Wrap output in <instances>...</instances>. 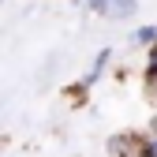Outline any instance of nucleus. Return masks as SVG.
Listing matches in <instances>:
<instances>
[{"instance_id":"nucleus-1","label":"nucleus","mask_w":157,"mask_h":157,"mask_svg":"<svg viewBox=\"0 0 157 157\" xmlns=\"http://www.w3.org/2000/svg\"><path fill=\"white\" fill-rule=\"evenodd\" d=\"M82 4H90L94 11H101V15H131L135 11V0H82Z\"/></svg>"},{"instance_id":"nucleus-2","label":"nucleus","mask_w":157,"mask_h":157,"mask_svg":"<svg viewBox=\"0 0 157 157\" xmlns=\"http://www.w3.org/2000/svg\"><path fill=\"white\" fill-rule=\"evenodd\" d=\"M135 41H142V45H153V41H157V30H153V26H142V30H135Z\"/></svg>"},{"instance_id":"nucleus-3","label":"nucleus","mask_w":157,"mask_h":157,"mask_svg":"<svg viewBox=\"0 0 157 157\" xmlns=\"http://www.w3.org/2000/svg\"><path fill=\"white\" fill-rule=\"evenodd\" d=\"M146 78H157V41L150 49V64H146Z\"/></svg>"},{"instance_id":"nucleus-4","label":"nucleus","mask_w":157,"mask_h":157,"mask_svg":"<svg viewBox=\"0 0 157 157\" xmlns=\"http://www.w3.org/2000/svg\"><path fill=\"white\" fill-rule=\"evenodd\" d=\"M139 153H142V157H157V139H150L146 146H139Z\"/></svg>"}]
</instances>
